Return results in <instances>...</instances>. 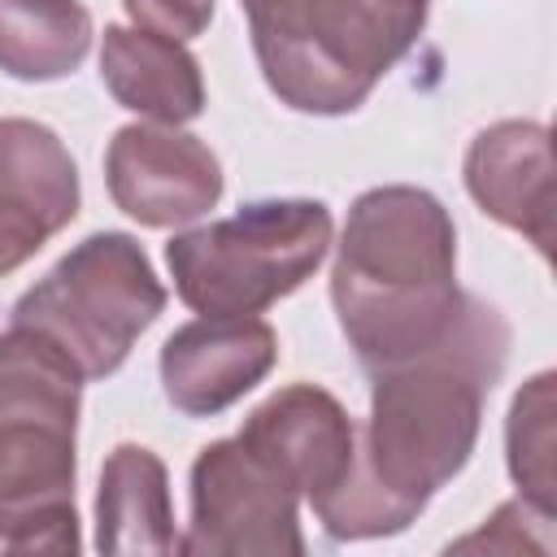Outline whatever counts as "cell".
Wrapping results in <instances>:
<instances>
[{
	"label": "cell",
	"mask_w": 557,
	"mask_h": 557,
	"mask_svg": "<svg viewBox=\"0 0 557 557\" xmlns=\"http://www.w3.org/2000/svg\"><path fill=\"white\" fill-rule=\"evenodd\" d=\"M509 357V322L466 296L453 331L405 361L370 370V418L357 426L348 479L313 509L335 540L405 531L474 453L483 400Z\"/></svg>",
	"instance_id": "1"
},
{
	"label": "cell",
	"mask_w": 557,
	"mask_h": 557,
	"mask_svg": "<svg viewBox=\"0 0 557 557\" xmlns=\"http://www.w3.org/2000/svg\"><path fill=\"white\" fill-rule=\"evenodd\" d=\"M466 296L457 287V226L431 191L392 183L352 200L335 244L331 305L366 370L435 348Z\"/></svg>",
	"instance_id": "2"
},
{
	"label": "cell",
	"mask_w": 557,
	"mask_h": 557,
	"mask_svg": "<svg viewBox=\"0 0 557 557\" xmlns=\"http://www.w3.org/2000/svg\"><path fill=\"white\" fill-rule=\"evenodd\" d=\"M78 370L35 331L0 335V544L74 553Z\"/></svg>",
	"instance_id": "3"
},
{
	"label": "cell",
	"mask_w": 557,
	"mask_h": 557,
	"mask_svg": "<svg viewBox=\"0 0 557 557\" xmlns=\"http://www.w3.org/2000/svg\"><path fill=\"white\" fill-rule=\"evenodd\" d=\"M265 87L296 113H352L418 44L431 0H239Z\"/></svg>",
	"instance_id": "4"
},
{
	"label": "cell",
	"mask_w": 557,
	"mask_h": 557,
	"mask_svg": "<svg viewBox=\"0 0 557 557\" xmlns=\"http://www.w3.org/2000/svg\"><path fill=\"white\" fill-rule=\"evenodd\" d=\"M161 309L165 287L148 252L122 231H96L22 292L9 326L48 339L87 383L113 374Z\"/></svg>",
	"instance_id": "5"
},
{
	"label": "cell",
	"mask_w": 557,
	"mask_h": 557,
	"mask_svg": "<svg viewBox=\"0 0 557 557\" xmlns=\"http://www.w3.org/2000/svg\"><path fill=\"white\" fill-rule=\"evenodd\" d=\"M331 248L322 200H252L235 218L183 231L165 244L174 292L196 313H261L296 292Z\"/></svg>",
	"instance_id": "6"
},
{
	"label": "cell",
	"mask_w": 557,
	"mask_h": 557,
	"mask_svg": "<svg viewBox=\"0 0 557 557\" xmlns=\"http://www.w3.org/2000/svg\"><path fill=\"white\" fill-rule=\"evenodd\" d=\"M296 479L239 431L191 461V522L178 540L191 557H300Z\"/></svg>",
	"instance_id": "7"
},
{
	"label": "cell",
	"mask_w": 557,
	"mask_h": 557,
	"mask_svg": "<svg viewBox=\"0 0 557 557\" xmlns=\"http://www.w3.org/2000/svg\"><path fill=\"white\" fill-rule=\"evenodd\" d=\"M104 183L139 226H187L222 196V165L196 135L165 122H131L109 139Z\"/></svg>",
	"instance_id": "8"
},
{
	"label": "cell",
	"mask_w": 557,
	"mask_h": 557,
	"mask_svg": "<svg viewBox=\"0 0 557 557\" xmlns=\"http://www.w3.org/2000/svg\"><path fill=\"white\" fill-rule=\"evenodd\" d=\"M78 218L70 148L30 117H0V278Z\"/></svg>",
	"instance_id": "9"
},
{
	"label": "cell",
	"mask_w": 557,
	"mask_h": 557,
	"mask_svg": "<svg viewBox=\"0 0 557 557\" xmlns=\"http://www.w3.org/2000/svg\"><path fill=\"white\" fill-rule=\"evenodd\" d=\"M278 361V335L257 313L213 318L178 326L161 348L165 400L187 418H213L252 392Z\"/></svg>",
	"instance_id": "10"
},
{
	"label": "cell",
	"mask_w": 557,
	"mask_h": 557,
	"mask_svg": "<svg viewBox=\"0 0 557 557\" xmlns=\"http://www.w3.org/2000/svg\"><path fill=\"white\" fill-rule=\"evenodd\" d=\"M239 435L270 453L296 479L300 496H309L313 509L348 479L357 453V422L331 392L313 383H292L274 392L244 418Z\"/></svg>",
	"instance_id": "11"
},
{
	"label": "cell",
	"mask_w": 557,
	"mask_h": 557,
	"mask_svg": "<svg viewBox=\"0 0 557 557\" xmlns=\"http://www.w3.org/2000/svg\"><path fill=\"white\" fill-rule=\"evenodd\" d=\"M466 187L500 226L527 235L544 257L553 244V152L540 122H496L466 152Z\"/></svg>",
	"instance_id": "12"
},
{
	"label": "cell",
	"mask_w": 557,
	"mask_h": 557,
	"mask_svg": "<svg viewBox=\"0 0 557 557\" xmlns=\"http://www.w3.org/2000/svg\"><path fill=\"white\" fill-rule=\"evenodd\" d=\"M100 78L122 109L148 122L183 126L205 113V78L183 39L144 26H104Z\"/></svg>",
	"instance_id": "13"
},
{
	"label": "cell",
	"mask_w": 557,
	"mask_h": 557,
	"mask_svg": "<svg viewBox=\"0 0 557 557\" xmlns=\"http://www.w3.org/2000/svg\"><path fill=\"white\" fill-rule=\"evenodd\" d=\"M96 548L100 553H174L170 479L152 448L117 444L100 470L96 492Z\"/></svg>",
	"instance_id": "14"
},
{
	"label": "cell",
	"mask_w": 557,
	"mask_h": 557,
	"mask_svg": "<svg viewBox=\"0 0 557 557\" xmlns=\"http://www.w3.org/2000/svg\"><path fill=\"white\" fill-rule=\"evenodd\" d=\"M91 48V13L78 0H0V70L22 83H52L78 70Z\"/></svg>",
	"instance_id": "15"
},
{
	"label": "cell",
	"mask_w": 557,
	"mask_h": 557,
	"mask_svg": "<svg viewBox=\"0 0 557 557\" xmlns=\"http://www.w3.org/2000/svg\"><path fill=\"white\" fill-rule=\"evenodd\" d=\"M505 448H509V474L535 509H557L553 487V374H535L509 405L505 422Z\"/></svg>",
	"instance_id": "16"
},
{
	"label": "cell",
	"mask_w": 557,
	"mask_h": 557,
	"mask_svg": "<svg viewBox=\"0 0 557 557\" xmlns=\"http://www.w3.org/2000/svg\"><path fill=\"white\" fill-rule=\"evenodd\" d=\"M131 22L170 39H196L213 22V0H122Z\"/></svg>",
	"instance_id": "17"
}]
</instances>
